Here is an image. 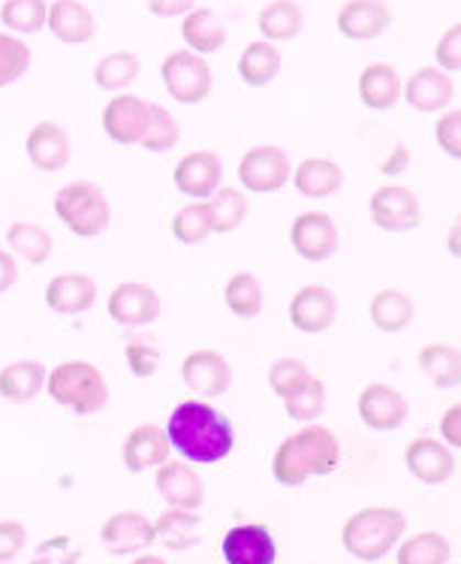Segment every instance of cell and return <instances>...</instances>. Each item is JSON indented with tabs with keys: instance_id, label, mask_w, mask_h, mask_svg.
I'll return each instance as SVG.
<instances>
[{
	"instance_id": "obj_13",
	"label": "cell",
	"mask_w": 461,
	"mask_h": 564,
	"mask_svg": "<svg viewBox=\"0 0 461 564\" xmlns=\"http://www.w3.org/2000/svg\"><path fill=\"white\" fill-rule=\"evenodd\" d=\"M182 380L199 399H218L232 387V369L218 350H194L182 362Z\"/></svg>"
},
{
	"instance_id": "obj_21",
	"label": "cell",
	"mask_w": 461,
	"mask_h": 564,
	"mask_svg": "<svg viewBox=\"0 0 461 564\" xmlns=\"http://www.w3.org/2000/svg\"><path fill=\"white\" fill-rule=\"evenodd\" d=\"M157 492L169 507H182V510H199L206 501V486L197 474L190 471L185 462L166 459L157 465V477H154Z\"/></svg>"
},
{
	"instance_id": "obj_12",
	"label": "cell",
	"mask_w": 461,
	"mask_h": 564,
	"mask_svg": "<svg viewBox=\"0 0 461 564\" xmlns=\"http://www.w3.org/2000/svg\"><path fill=\"white\" fill-rule=\"evenodd\" d=\"M173 182L178 194H185L187 199H208L223 182V161L215 151H187L185 158L175 163Z\"/></svg>"
},
{
	"instance_id": "obj_33",
	"label": "cell",
	"mask_w": 461,
	"mask_h": 564,
	"mask_svg": "<svg viewBox=\"0 0 461 564\" xmlns=\"http://www.w3.org/2000/svg\"><path fill=\"white\" fill-rule=\"evenodd\" d=\"M419 369L426 371V378L440 390H455L461 383L459 347L443 345V341L426 345L419 350Z\"/></svg>"
},
{
	"instance_id": "obj_28",
	"label": "cell",
	"mask_w": 461,
	"mask_h": 564,
	"mask_svg": "<svg viewBox=\"0 0 461 564\" xmlns=\"http://www.w3.org/2000/svg\"><path fill=\"white\" fill-rule=\"evenodd\" d=\"M182 36H185L187 48L194 55H215L218 48H223L227 43V24L215 10H202V7H194L187 12L185 22H182Z\"/></svg>"
},
{
	"instance_id": "obj_16",
	"label": "cell",
	"mask_w": 461,
	"mask_h": 564,
	"mask_svg": "<svg viewBox=\"0 0 461 564\" xmlns=\"http://www.w3.org/2000/svg\"><path fill=\"white\" fill-rule=\"evenodd\" d=\"M404 465L419 484L440 486L447 484L455 471V453L443 441L416 438L404 449Z\"/></svg>"
},
{
	"instance_id": "obj_44",
	"label": "cell",
	"mask_w": 461,
	"mask_h": 564,
	"mask_svg": "<svg viewBox=\"0 0 461 564\" xmlns=\"http://www.w3.org/2000/svg\"><path fill=\"white\" fill-rule=\"evenodd\" d=\"M31 69V46L22 36L0 34V88L19 82Z\"/></svg>"
},
{
	"instance_id": "obj_38",
	"label": "cell",
	"mask_w": 461,
	"mask_h": 564,
	"mask_svg": "<svg viewBox=\"0 0 461 564\" xmlns=\"http://www.w3.org/2000/svg\"><path fill=\"white\" fill-rule=\"evenodd\" d=\"M46 0H7L0 7V22L12 36H34L46 28Z\"/></svg>"
},
{
	"instance_id": "obj_41",
	"label": "cell",
	"mask_w": 461,
	"mask_h": 564,
	"mask_svg": "<svg viewBox=\"0 0 461 564\" xmlns=\"http://www.w3.org/2000/svg\"><path fill=\"white\" fill-rule=\"evenodd\" d=\"M175 242L202 245L211 232V215H208L206 199H190L185 208H178L173 218Z\"/></svg>"
},
{
	"instance_id": "obj_6",
	"label": "cell",
	"mask_w": 461,
	"mask_h": 564,
	"mask_svg": "<svg viewBox=\"0 0 461 564\" xmlns=\"http://www.w3.org/2000/svg\"><path fill=\"white\" fill-rule=\"evenodd\" d=\"M161 73L169 97L185 106L202 104L215 85L208 61L202 55H194L190 48H178L173 55H166Z\"/></svg>"
},
{
	"instance_id": "obj_46",
	"label": "cell",
	"mask_w": 461,
	"mask_h": 564,
	"mask_svg": "<svg viewBox=\"0 0 461 564\" xmlns=\"http://www.w3.org/2000/svg\"><path fill=\"white\" fill-rule=\"evenodd\" d=\"M124 359H128V369L133 378L145 380L154 378L161 369V350L145 341V338H130L124 345Z\"/></svg>"
},
{
	"instance_id": "obj_4",
	"label": "cell",
	"mask_w": 461,
	"mask_h": 564,
	"mask_svg": "<svg viewBox=\"0 0 461 564\" xmlns=\"http://www.w3.org/2000/svg\"><path fill=\"white\" fill-rule=\"evenodd\" d=\"M46 390L61 408H67L79 416L100 414L109 402L103 371L91 362H81V359H69V362H61L48 371Z\"/></svg>"
},
{
	"instance_id": "obj_56",
	"label": "cell",
	"mask_w": 461,
	"mask_h": 564,
	"mask_svg": "<svg viewBox=\"0 0 461 564\" xmlns=\"http://www.w3.org/2000/svg\"><path fill=\"white\" fill-rule=\"evenodd\" d=\"M133 564H166L161 558V555H151V553H139L136 558H133Z\"/></svg>"
},
{
	"instance_id": "obj_20",
	"label": "cell",
	"mask_w": 461,
	"mask_h": 564,
	"mask_svg": "<svg viewBox=\"0 0 461 564\" xmlns=\"http://www.w3.org/2000/svg\"><path fill=\"white\" fill-rule=\"evenodd\" d=\"M28 161L34 163L40 173H61L69 163L73 145H69L67 130L55 121H40L31 127V133L24 139Z\"/></svg>"
},
{
	"instance_id": "obj_18",
	"label": "cell",
	"mask_w": 461,
	"mask_h": 564,
	"mask_svg": "<svg viewBox=\"0 0 461 564\" xmlns=\"http://www.w3.org/2000/svg\"><path fill=\"white\" fill-rule=\"evenodd\" d=\"M220 553L227 564H275L277 546L265 525L248 522V525H235L227 531Z\"/></svg>"
},
{
	"instance_id": "obj_48",
	"label": "cell",
	"mask_w": 461,
	"mask_h": 564,
	"mask_svg": "<svg viewBox=\"0 0 461 564\" xmlns=\"http://www.w3.org/2000/svg\"><path fill=\"white\" fill-rule=\"evenodd\" d=\"M435 139H438L440 151L452 158V161H461V112L459 109H450L438 118L435 124Z\"/></svg>"
},
{
	"instance_id": "obj_7",
	"label": "cell",
	"mask_w": 461,
	"mask_h": 564,
	"mask_svg": "<svg viewBox=\"0 0 461 564\" xmlns=\"http://www.w3.org/2000/svg\"><path fill=\"white\" fill-rule=\"evenodd\" d=\"M293 175L287 151L281 145H254L239 161V182L251 194H275Z\"/></svg>"
},
{
	"instance_id": "obj_43",
	"label": "cell",
	"mask_w": 461,
	"mask_h": 564,
	"mask_svg": "<svg viewBox=\"0 0 461 564\" xmlns=\"http://www.w3.org/2000/svg\"><path fill=\"white\" fill-rule=\"evenodd\" d=\"M178 139H182V127L175 121L163 106L149 104V127H145V133H142V149L154 151V154H161V151H169L178 145Z\"/></svg>"
},
{
	"instance_id": "obj_55",
	"label": "cell",
	"mask_w": 461,
	"mask_h": 564,
	"mask_svg": "<svg viewBox=\"0 0 461 564\" xmlns=\"http://www.w3.org/2000/svg\"><path fill=\"white\" fill-rule=\"evenodd\" d=\"M459 236H461V227H459V224H455V227H452V230H450V239H447V248H450V253H452V257H455V260H459V253H461Z\"/></svg>"
},
{
	"instance_id": "obj_11",
	"label": "cell",
	"mask_w": 461,
	"mask_h": 564,
	"mask_svg": "<svg viewBox=\"0 0 461 564\" xmlns=\"http://www.w3.org/2000/svg\"><path fill=\"white\" fill-rule=\"evenodd\" d=\"M359 420L371 432H395L410 414V402L389 383H369L359 392Z\"/></svg>"
},
{
	"instance_id": "obj_29",
	"label": "cell",
	"mask_w": 461,
	"mask_h": 564,
	"mask_svg": "<svg viewBox=\"0 0 461 564\" xmlns=\"http://www.w3.org/2000/svg\"><path fill=\"white\" fill-rule=\"evenodd\" d=\"M289 178H293L296 191L301 196H308V199H326V196L338 194L341 185H344L341 166L329 161V158H308V161H301Z\"/></svg>"
},
{
	"instance_id": "obj_15",
	"label": "cell",
	"mask_w": 461,
	"mask_h": 564,
	"mask_svg": "<svg viewBox=\"0 0 461 564\" xmlns=\"http://www.w3.org/2000/svg\"><path fill=\"white\" fill-rule=\"evenodd\" d=\"M338 317V300L326 284H308L289 300V323L305 335H320Z\"/></svg>"
},
{
	"instance_id": "obj_31",
	"label": "cell",
	"mask_w": 461,
	"mask_h": 564,
	"mask_svg": "<svg viewBox=\"0 0 461 564\" xmlns=\"http://www.w3.org/2000/svg\"><path fill=\"white\" fill-rule=\"evenodd\" d=\"M369 314L371 323H374L381 333H402V329H407V326L414 323L416 305L407 293H402V290L386 288L374 293V300H371L369 305Z\"/></svg>"
},
{
	"instance_id": "obj_25",
	"label": "cell",
	"mask_w": 461,
	"mask_h": 564,
	"mask_svg": "<svg viewBox=\"0 0 461 564\" xmlns=\"http://www.w3.org/2000/svg\"><path fill=\"white\" fill-rule=\"evenodd\" d=\"M121 456H124V465L128 471L142 474L149 468H157L163 462L169 459V441H166V432L154 423H142L130 432L124 438V447H121Z\"/></svg>"
},
{
	"instance_id": "obj_40",
	"label": "cell",
	"mask_w": 461,
	"mask_h": 564,
	"mask_svg": "<svg viewBox=\"0 0 461 564\" xmlns=\"http://www.w3.org/2000/svg\"><path fill=\"white\" fill-rule=\"evenodd\" d=\"M139 58L133 52H109L103 58L97 61V67H94V82H97V88H103V91H124L130 88L139 76Z\"/></svg>"
},
{
	"instance_id": "obj_52",
	"label": "cell",
	"mask_w": 461,
	"mask_h": 564,
	"mask_svg": "<svg viewBox=\"0 0 461 564\" xmlns=\"http://www.w3.org/2000/svg\"><path fill=\"white\" fill-rule=\"evenodd\" d=\"M440 435L447 441V447H461V404H452L450 411L440 420Z\"/></svg>"
},
{
	"instance_id": "obj_54",
	"label": "cell",
	"mask_w": 461,
	"mask_h": 564,
	"mask_svg": "<svg viewBox=\"0 0 461 564\" xmlns=\"http://www.w3.org/2000/svg\"><path fill=\"white\" fill-rule=\"evenodd\" d=\"M407 161H410V151L404 149V145H398V149H395L393 154H389V158L381 163V173L389 175V178H398V175L404 173Z\"/></svg>"
},
{
	"instance_id": "obj_39",
	"label": "cell",
	"mask_w": 461,
	"mask_h": 564,
	"mask_svg": "<svg viewBox=\"0 0 461 564\" xmlns=\"http://www.w3.org/2000/svg\"><path fill=\"white\" fill-rule=\"evenodd\" d=\"M398 564H447L450 562V541L440 531H419L414 538L398 543L395 550Z\"/></svg>"
},
{
	"instance_id": "obj_26",
	"label": "cell",
	"mask_w": 461,
	"mask_h": 564,
	"mask_svg": "<svg viewBox=\"0 0 461 564\" xmlns=\"http://www.w3.org/2000/svg\"><path fill=\"white\" fill-rule=\"evenodd\" d=\"M202 541V519L197 510H182L169 507L157 522H154V543L173 553H187Z\"/></svg>"
},
{
	"instance_id": "obj_2",
	"label": "cell",
	"mask_w": 461,
	"mask_h": 564,
	"mask_svg": "<svg viewBox=\"0 0 461 564\" xmlns=\"http://www.w3.org/2000/svg\"><path fill=\"white\" fill-rule=\"evenodd\" d=\"M341 465V444L326 426H308L281 441L272 459V474L281 486L308 484L311 477H326Z\"/></svg>"
},
{
	"instance_id": "obj_50",
	"label": "cell",
	"mask_w": 461,
	"mask_h": 564,
	"mask_svg": "<svg viewBox=\"0 0 461 564\" xmlns=\"http://www.w3.org/2000/svg\"><path fill=\"white\" fill-rule=\"evenodd\" d=\"M24 543H28V531H24L22 522H15V519L0 522V564H10L15 555L22 553Z\"/></svg>"
},
{
	"instance_id": "obj_32",
	"label": "cell",
	"mask_w": 461,
	"mask_h": 564,
	"mask_svg": "<svg viewBox=\"0 0 461 564\" xmlns=\"http://www.w3.org/2000/svg\"><path fill=\"white\" fill-rule=\"evenodd\" d=\"M305 28V12L296 0H272L260 12V34L268 43H287L296 40Z\"/></svg>"
},
{
	"instance_id": "obj_8",
	"label": "cell",
	"mask_w": 461,
	"mask_h": 564,
	"mask_svg": "<svg viewBox=\"0 0 461 564\" xmlns=\"http://www.w3.org/2000/svg\"><path fill=\"white\" fill-rule=\"evenodd\" d=\"M374 227L383 232H410L422 224V208L414 191L402 185L377 187L369 199Z\"/></svg>"
},
{
	"instance_id": "obj_5",
	"label": "cell",
	"mask_w": 461,
	"mask_h": 564,
	"mask_svg": "<svg viewBox=\"0 0 461 564\" xmlns=\"http://www.w3.org/2000/svg\"><path fill=\"white\" fill-rule=\"evenodd\" d=\"M55 215L73 236L94 239L109 227L112 208L106 199L103 187L94 182H69L55 194Z\"/></svg>"
},
{
	"instance_id": "obj_10",
	"label": "cell",
	"mask_w": 461,
	"mask_h": 564,
	"mask_svg": "<svg viewBox=\"0 0 461 564\" xmlns=\"http://www.w3.org/2000/svg\"><path fill=\"white\" fill-rule=\"evenodd\" d=\"M289 245L308 263H323L338 251V227L326 212H301L289 227Z\"/></svg>"
},
{
	"instance_id": "obj_37",
	"label": "cell",
	"mask_w": 461,
	"mask_h": 564,
	"mask_svg": "<svg viewBox=\"0 0 461 564\" xmlns=\"http://www.w3.org/2000/svg\"><path fill=\"white\" fill-rule=\"evenodd\" d=\"M7 245H10V253L15 260L40 265L46 263L48 253H52V232L36 227L31 220H19L7 230Z\"/></svg>"
},
{
	"instance_id": "obj_47",
	"label": "cell",
	"mask_w": 461,
	"mask_h": 564,
	"mask_svg": "<svg viewBox=\"0 0 461 564\" xmlns=\"http://www.w3.org/2000/svg\"><path fill=\"white\" fill-rule=\"evenodd\" d=\"M81 550L79 543H73L69 538L58 534V538H48L36 546L31 564H79Z\"/></svg>"
},
{
	"instance_id": "obj_45",
	"label": "cell",
	"mask_w": 461,
	"mask_h": 564,
	"mask_svg": "<svg viewBox=\"0 0 461 564\" xmlns=\"http://www.w3.org/2000/svg\"><path fill=\"white\" fill-rule=\"evenodd\" d=\"M311 378V371L308 366L301 362V359H293V357H284V359H275L272 362V369H268V387L275 392L277 399H287L293 392L299 390L305 380Z\"/></svg>"
},
{
	"instance_id": "obj_30",
	"label": "cell",
	"mask_w": 461,
	"mask_h": 564,
	"mask_svg": "<svg viewBox=\"0 0 461 564\" xmlns=\"http://www.w3.org/2000/svg\"><path fill=\"white\" fill-rule=\"evenodd\" d=\"M46 390V369L36 359H19L0 369V399L7 402H34Z\"/></svg>"
},
{
	"instance_id": "obj_49",
	"label": "cell",
	"mask_w": 461,
	"mask_h": 564,
	"mask_svg": "<svg viewBox=\"0 0 461 564\" xmlns=\"http://www.w3.org/2000/svg\"><path fill=\"white\" fill-rule=\"evenodd\" d=\"M435 61H438V69H443V73H459L461 69V24L459 22L443 31L438 48H435Z\"/></svg>"
},
{
	"instance_id": "obj_1",
	"label": "cell",
	"mask_w": 461,
	"mask_h": 564,
	"mask_svg": "<svg viewBox=\"0 0 461 564\" xmlns=\"http://www.w3.org/2000/svg\"><path fill=\"white\" fill-rule=\"evenodd\" d=\"M166 441L169 447L197 465L223 462L235 447V432L218 408L206 402H182L166 420Z\"/></svg>"
},
{
	"instance_id": "obj_34",
	"label": "cell",
	"mask_w": 461,
	"mask_h": 564,
	"mask_svg": "<svg viewBox=\"0 0 461 564\" xmlns=\"http://www.w3.org/2000/svg\"><path fill=\"white\" fill-rule=\"evenodd\" d=\"M281 52H277L275 43L268 40H256V43H248V48L239 58V76H242L244 85L251 88H263L268 82H275V76L281 73Z\"/></svg>"
},
{
	"instance_id": "obj_9",
	"label": "cell",
	"mask_w": 461,
	"mask_h": 564,
	"mask_svg": "<svg viewBox=\"0 0 461 564\" xmlns=\"http://www.w3.org/2000/svg\"><path fill=\"white\" fill-rule=\"evenodd\" d=\"M106 312L118 326H149L161 317L163 302L145 281H124L109 293Z\"/></svg>"
},
{
	"instance_id": "obj_19",
	"label": "cell",
	"mask_w": 461,
	"mask_h": 564,
	"mask_svg": "<svg viewBox=\"0 0 461 564\" xmlns=\"http://www.w3.org/2000/svg\"><path fill=\"white\" fill-rule=\"evenodd\" d=\"M393 24V10L383 0H347L338 10V31L353 43H369Z\"/></svg>"
},
{
	"instance_id": "obj_36",
	"label": "cell",
	"mask_w": 461,
	"mask_h": 564,
	"mask_svg": "<svg viewBox=\"0 0 461 564\" xmlns=\"http://www.w3.org/2000/svg\"><path fill=\"white\" fill-rule=\"evenodd\" d=\"M208 215H211V232H232L239 230L248 218V196L242 187H218L208 196Z\"/></svg>"
},
{
	"instance_id": "obj_53",
	"label": "cell",
	"mask_w": 461,
	"mask_h": 564,
	"mask_svg": "<svg viewBox=\"0 0 461 564\" xmlns=\"http://www.w3.org/2000/svg\"><path fill=\"white\" fill-rule=\"evenodd\" d=\"M19 281V260L10 251H0V296L10 293Z\"/></svg>"
},
{
	"instance_id": "obj_35",
	"label": "cell",
	"mask_w": 461,
	"mask_h": 564,
	"mask_svg": "<svg viewBox=\"0 0 461 564\" xmlns=\"http://www.w3.org/2000/svg\"><path fill=\"white\" fill-rule=\"evenodd\" d=\"M223 302L242 321L260 317L265 305V290L260 284V278L251 275V272H235V275H230L227 288H223Z\"/></svg>"
},
{
	"instance_id": "obj_24",
	"label": "cell",
	"mask_w": 461,
	"mask_h": 564,
	"mask_svg": "<svg viewBox=\"0 0 461 564\" xmlns=\"http://www.w3.org/2000/svg\"><path fill=\"white\" fill-rule=\"evenodd\" d=\"M46 24L64 46H85L97 31V19L81 0H55V3H48Z\"/></svg>"
},
{
	"instance_id": "obj_22",
	"label": "cell",
	"mask_w": 461,
	"mask_h": 564,
	"mask_svg": "<svg viewBox=\"0 0 461 564\" xmlns=\"http://www.w3.org/2000/svg\"><path fill=\"white\" fill-rule=\"evenodd\" d=\"M452 91L455 88H452L450 73L438 67L416 69L407 85H402V97L407 100V106L416 112H426V116L443 112L452 104Z\"/></svg>"
},
{
	"instance_id": "obj_23",
	"label": "cell",
	"mask_w": 461,
	"mask_h": 564,
	"mask_svg": "<svg viewBox=\"0 0 461 564\" xmlns=\"http://www.w3.org/2000/svg\"><path fill=\"white\" fill-rule=\"evenodd\" d=\"M97 300V284L91 275L81 272H61L48 281L46 305L61 317H79L91 312Z\"/></svg>"
},
{
	"instance_id": "obj_42",
	"label": "cell",
	"mask_w": 461,
	"mask_h": 564,
	"mask_svg": "<svg viewBox=\"0 0 461 564\" xmlns=\"http://www.w3.org/2000/svg\"><path fill=\"white\" fill-rule=\"evenodd\" d=\"M284 402V411H287L289 420H296V423H314L317 416L326 411V383L317 375L301 383L299 390L287 395V399H281Z\"/></svg>"
},
{
	"instance_id": "obj_51",
	"label": "cell",
	"mask_w": 461,
	"mask_h": 564,
	"mask_svg": "<svg viewBox=\"0 0 461 564\" xmlns=\"http://www.w3.org/2000/svg\"><path fill=\"white\" fill-rule=\"evenodd\" d=\"M149 10L157 19H175V15H187V12L197 7V0H145Z\"/></svg>"
},
{
	"instance_id": "obj_14",
	"label": "cell",
	"mask_w": 461,
	"mask_h": 564,
	"mask_svg": "<svg viewBox=\"0 0 461 564\" xmlns=\"http://www.w3.org/2000/svg\"><path fill=\"white\" fill-rule=\"evenodd\" d=\"M100 541L109 555H139L154 543V522L139 510H118L103 522Z\"/></svg>"
},
{
	"instance_id": "obj_3",
	"label": "cell",
	"mask_w": 461,
	"mask_h": 564,
	"mask_svg": "<svg viewBox=\"0 0 461 564\" xmlns=\"http://www.w3.org/2000/svg\"><path fill=\"white\" fill-rule=\"evenodd\" d=\"M407 519L395 507H362L344 522L341 543L359 562H381L402 543Z\"/></svg>"
},
{
	"instance_id": "obj_17",
	"label": "cell",
	"mask_w": 461,
	"mask_h": 564,
	"mask_svg": "<svg viewBox=\"0 0 461 564\" xmlns=\"http://www.w3.org/2000/svg\"><path fill=\"white\" fill-rule=\"evenodd\" d=\"M149 127V104L136 94H118L103 109L106 137L118 145H139Z\"/></svg>"
},
{
	"instance_id": "obj_27",
	"label": "cell",
	"mask_w": 461,
	"mask_h": 564,
	"mask_svg": "<svg viewBox=\"0 0 461 564\" xmlns=\"http://www.w3.org/2000/svg\"><path fill=\"white\" fill-rule=\"evenodd\" d=\"M359 100L374 109V112H383V109H393L398 100H402V76L393 64H381L374 61L369 67L362 69L359 76Z\"/></svg>"
}]
</instances>
